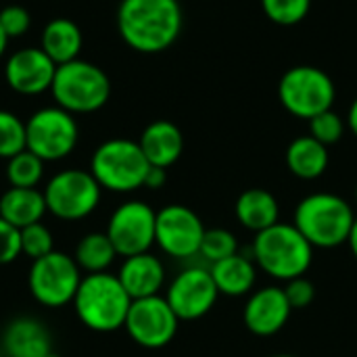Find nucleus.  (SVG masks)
<instances>
[{"mask_svg": "<svg viewBox=\"0 0 357 357\" xmlns=\"http://www.w3.org/2000/svg\"><path fill=\"white\" fill-rule=\"evenodd\" d=\"M56 63L40 48L25 46L4 61V82L21 96H38L50 92Z\"/></svg>", "mask_w": 357, "mask_h": 357, "instance_id": "2eb2a0df", "label": "nucleus"}, {"mask_svg": "<svg viewBox=\"0 0 357 357\" xmlns=\"http://www.w3.org/2000/svg\"><path fill=\"white\" fill-rule=\"evenodd\" d=\"M236 220L251 232H264L278 224L280 207L276 197L266 188H249L245 190L234 205Z\"/></svg>", "mask_w": 357, "mask_h": 357, "instance_id": "412c9836", "label": "nucleus"}, {"mask_svg": "<svg viewBox=\"0 0 357 357\" xmlns=\"http://www.w3.org/2000/svg\"><path fill=\"white\" fill-rule=\"evenodd\" d=\"M27 149L25 121L13 111L0 109V159H10Z\"/></svg>", "mask_w": 357, "mask_h": 357, "instance_id": "bb28decb", "label": "nucleus"}, {"mask_svg": "<svg viewBox=\"0 0 357 357\" xmlns=\"http://www.w3.org/2000/svg\"><path fill=\"white\" fill-rule=\"evenodd\" d=\"M115 21L126 46L140 54H159L180 38L184 15L178 0H121Z\"/></svg>", "mask_w": 357, "mask_h": 357, "instance_id": "f257e3e1", "label": "nucleus"}, {"mask_svg": "<svg viewBox=\"0 0 357 357\" xmlns=\"http://www.w3.org/2000/svg\"><path fill=\"white\" fill-rule=\"evenodd\" d=\"M253 259L268 276L289 282L307 274L314 259V247L293 224L278 222L255 234Z\"/></svg>", "mask_w": 357, "mask_h": 357, "instance_id": "20e7f679", "label": "nucleus"}, {"mask_svg": "<svg viewBox=\"0 0 357 357\" xmlns=\"http://www.w3.org/2000/svg\"><path fill=\"white\" fill-rule=\"evenodd\" d=\"M50 94L54 105L71 115H90L109 102L111 79L98 65L75 59L65 65H56Z\"/></svg>", "mask_w": 357, "mask_h": 357, "instance_id": "39448f33", "label": "nucleus"}, {"mask_svg": "<svg viewBox=\"0 0 357 357\" xmlns=\"http://www.w3.org/2000/svg\"><path fill=\"white\" fill-rule=\"evenodd\" d=\"M270 357H297V356H287V354H280V356H270Z\"/></svg>", "mask_w": 357, "mask_h": 357, "instance_id": "ea45409f", "label": "nucleus"}, {"mask_svg": "<svg viewBox=\"0 0 357 357\" xmlns=\"http://www.w3.org/2000/svg\"><path fill=\"white\" fill-rule=\"evenodd\" d=\"M347 126H349V130H351V132L357 136V96H356V100L351 102V107H349V113H347Z\"/></svg>", "mask_w": 357, "mask_h": 357, "instance_id": "c9c22d12", "label": "nucleus"}, {"mask_svg": "<svg viewBox=\"0 0 357 357\" xmlns=\"http://www.w3.org/2000/svg\"><path fill=\"white\" fill-rule=\"evenodd\" d=\"M82 278V270L73 255L52 251L31 261L27 284L38 303L46 307H63L73 301Z\"/></svg>", "mask_w": 357, "mask_h": 357, "instance_id": "9d476101", "label": "nucleus"}, {"mask_svg": "<svg viewBox=\"0 0 357 357\" xmlns=\"http://www.w3.org/2000/svg\"><path fill=\"white\" fill-rule=\"evenodd\" d=\"M287 295V301L293 310H305L314 303L316 299V287L312 280H307L305 276L293 278L287 282V287L282 289Z\"/></svg>", "mask_w": 357, "mask_h": 357, "instance_id": "473e14b6", "label": "nucleus"}, {"mask_svg": "<svg viewBox=\"0 0 357 357\" xmlns=\"http://www.w3.org/2000/svg\"><path fill=\"white\" fill-rule=\"evenodd\" d=\"M220 297V291L213 282V276L205 268H188L182 270L172 284L167 287L165 299L174 314L182 320H199L207 316L215 301Z\"/></svg>", "mask_w": 357, "mask_h": 357, "instance_id": "4468645a", "label": "nucleus"}, {"mask_svg": "<svg viewBox=\"0 0 357 357\" xmlns=\"http://www.w3.org/2000/svg\"><path fill=\"white\" fill-rule=\"evenodd\" d=\"M291 312L293 307L289 305L284 291L278 287H266L249 297L243 320L255 337H272L287 326Z\"/></svg>", "mask_w": 357, "mask_h": 357, "instance_id": "dca6fc26", "label": "nucleus"}, {"mask_svg": "<svg viewBox=\"0 0 357 357\" xmlns=\"http://www.w3.org/2000/svg\"><path fill=\"white\" fill-rule=\"evenodd\" d=\"M151 163L140 144L128 138H111L96 146L90 157V174L102 190L134 192L144 186Z\"/></svg>", "mask_w": 357, "mask_h": 357, "instance_id": "423d86ee", "label": "nucleus"}, {"mask_svg": "<svg viewBox=\"0 0 357 357\" xmlns=\"http://www.w3.org/2000/svg\"><path fill=\"white\" fill-rule=\"evenodd\" d=\"M84 46V33L79 25L67 17L50 19L40 33V48L56 63L65 65L79 59Z\"/></svg>", "mask_w": 357, "mask_h": 357, "instance_id": "aec40b11", "label": "nucleus"}, {"mask_svg": "<svg viewBox=\"0 0 357 357\" xmlns=\"http://www.w3.org/2000/svg\"><path fill=\"white\" fill-rule=\"evenodd\" d=\"M211 276L220 295L243 297L249 295L257 280V266L253 259L236 253L218 264H211Z\"/></svg>", "mask_w": 357, "mask_h": 357, "instance_id": "5701e85b", "label": "nucleus"}, {"mask_svg": "<svg viewBox=\"0 0 357 357\" xmlns=\"http://www.w3.org/2000/svg\"><path fill=\"white\" fill-rule=\"evenodd\" d=\"M287 167L301 180H316L328 167V146L312 136H299L287 149Z\"/></svg>", "mask_w": 357, "mask_h": 357, "instance_id": "b1692460", "label": "nucleus"}, {"mask_svg": "<svg viewBox=\"0 0 357 357\" xmlns=\"http://www.w3.org/2000/svg\"><path fill=\"white\" fill-rule=\"evenodd\" d=\"M356 203H357V186H356Z\"/></svg>", "mask_w": 357, "mask_h": 357, "instance_id": "a19ab883", "label": "nucleus"}, {"mask_svg": "<svg viewBox=\"0 0 357 357\" xmlns=\"http://www.w3.org/2000/svg\"><path fill=\"white\" fill-rule=\"evenodd\" d=\"M347 245H349V249H351L354 257L357 259V215H356V222H354V228H351V234H349Z\"/></svg>", "mask_w": 357, "mask_h": 357, "instance_id": "e433bc0d", "label": "nucleus"}, {"mask_svg": "<svg viewBox=\"0 0 357 357\" xmlns=\"http://www.w3.org/2000/svg\"><path fill=\"white\" fill-rule=\"evenodd\" d=\"M77 320L94 333H115L123 328L132 297L121 287L117 274H86L73 297Z\"/></svg>", "mask_w": 357, "mask_h": 357, "instance_id": "f03ea898", "label": "nucleus"}, {"mask_svg": "<svg viewBox=\"0 0 357 357\" xmlns=\"http://www.w3.org/2000/svg\"><path fill=\"white\" fill-rule=\"evenodd\" d=\"M337 96L335 82L331 75L316 65H295L278 82V98L282 107L299 117L312 119L333 109Z\"/></svg>", "mask_w": 357, "mask_h": 357, "instance_id": "0eeeda50", "label": "nucleus"}, {"mask_svg": "<svg viewBox=\"0 0 357 357\" xmlns=\"http://www.w3.org/2000/svg\"><path fill=\"white\" fill-rule=\"evenodd\" d=\"M157 211L144 201L121 203L107 222V236L119 257H132L151 251L155 245Z\"/></svg>", "mask_w": 357, "mask_h": 357, "instance_id": "9b49d317", "label": "nucleus"}, {"mask_svg": "<svg viewBox=\"0 0 357 357\" xmlns=\"http://www.w3.org/2000/svg\"><path fill=\"white\" fill-rule=\"evenodd\" d=\"M138 144L151 165L167 169L182 157L184 136L176 123L167 119H157L142 130Z\"/></svg>", "mask_w": 357, "mask_h": 357, "instance_id": "6ab92c4d", "label": "nucleus"}, {"mask_svg": "<svg viewBox=\"0 0 357 357\" xmlns=\"http://www.w3.org/2000/svg\"><path fill=\"white\" fill-rule=\"evenodd\" d=\"M19 234H21V255H27L31 261L54 251L52 232L42 222L21 228Z\"/></svg>", "mask_w": 357, "mask_h": 357, "instance_id": "c756f323", "label": "nucleus"}, {"mask_svg": "<svg viewBox=\"0 0 357 357\" xmlns=\"http://www.w3.org/2000/svg\"><path fill=\"white\" fill-rule=\"evenodd\" d=\"M117 257V251L113 243L109 241L107 232H90L79 238L75 245L73 259L79 266L82 272L86 274H98V272H109Z\"/></svg>", "mask_w": 357, "mask_h": 357, "instance_id": "393cba45", "label": "nucleus"}, {"mask_svg": "<svg viewBox=\"0 0 357 357\" xmlns=\"http://www.w3.org/2000/svg\"><path fill=\"white\" fill-rule=\"evenodd\" d=\"M117 278L121 287L126 289V293L132 297V301L155 297L163 289L165 268L157 255L146 251V253H138L132 257H123Z\"/></svg>", "mask_w": 357, "mask_h": 357, "instance_id": "f3484780", "label": "nucleus"}, {"mask_svg": "<svg viewBox=\"0 0 357 357\" xmlns=\"http://www.w3.org/2000/svg\"><path fill=\"white\" fill-rule=\"evenodd\" d=\"M205 226L201 218L186 205H165L157 211L155 224V245L176 259H188L199 255L205 236Z\"/></svg>", "mask_w": 357, "mask_h": 357, "instance_id": "ddd939ff", "label": "nucleus"}, {"mask_svg": "<svg viewBox=\"0 0 357 357\" xmlns=\"http://www.w3.org/2000/svg\"><path fill=\"white\" fill-rule=\"evenodd\" d=\"M6 357H8V356H6Z\"/></svg>", "mask_w": 357, "mask_h": 357, "instance_id": "79ce46f5", "label": "nucleus"}, {"mask_svg": "<svg viewBox=\"0 0 357 357\" xmlns=\"http://www.w3.org/2000/svg\"><path fill=\"white\" fill-rule=\"evenodd\" d=\"M44 161L31 151H21L6 161V180L15 188H36L44 178Z\"/></svg>", "mask_w": 357, "mask_h": 357, "instance_id": "a878e982", "label": "nucleus"}, {"mask_svg": "<svg viewBox=\"0 0 357 357\" xmlns=\"http://www.w3.org/2000/svg\"><path fill=\"white\" fill-rule=\"evenodd\" d=\"M2 347L8 357H46L52 351V339L38 318L21 316L6 326Z\"/></svg>", "mask_w": 357, "mask_h": 357, "instance_id": "a211bd4d", "label": "nucleus"}, {"mask_svg": "<svg viewBox=\"0 0 357 357\" xmlns=\"http://www.w3.org/2000/svg\"><path fill=\"white\" fill-rule=\"evenodd\" d=\"M46 209L63 222H77L88 218L100 205L102 188L90 174V169H61L42 190Z\"/></svg>", "mask_w": 357, "mask_h": 357, "instance_id": "6e6552de", "label": "nucleus"}, {"mask_svg": "<svg viewBox=\"0 0 357 357\" xmlns=\"http://www.w3.org/2000/svg\"><path fill=\"white\" fill-rule=\"evenodd\" d=\"M0 25H2L4 33L8 36V40L21 38L31 27V15L21 4H8V6L0 8Z\"/></svg>", "mask_w": 357, "mask_h": 357, "instance_id": "2f4dec72", "label": "nucleus"}, {"mask_svg": "<svg viewBox=\"0 0 357 357\" xmlns=\"http://www.w3.org/2000/svg\"><path fill=\"white\" fill-rule=\"evenodd\" d=\"M354 222L356 211L345 199L333 192H316L297 205L293 226L314 249H337L349 241Z\"/></svg>", "mask_w": 357, "mask_h": 357, "instance_id": "7ed1b4c3", "label": "nucleus"}, {"mask_svg": "<svg viewBox=\"0 0 357 357\" xmlns=\"http://www.w3.org/2000/svg\"><path fill=\"white\" fill-rule=\"evenodd\" d=\"M46 357H61V356H59V354H54V351H50Z\"/></svg>", "mask_w": 357, "mask_h": 357, "instance_id": "58836bf2", "label": "nucleus"}, {"mask_svg": "<svg viewBox=\"0 0 357 357\" xmlns=\"http://www.w3.org/2000/svg\"><path fill=\"white\" fill-rule=\"evenodd\" d=\"M8 36L4 33V29H2V25H0V61H2V56L6 54V48H8Z\"/></svg>", "mask_w": 357, "mask_h": 357, "instance_id": "4c0bfd02", "label": "nucleus"}, {"mask_svg": "<svg viewBox=\"0 0 357 357\" xmlns=\"http://www.w3.org/2000/svg\"><path fill=\"white\" fill-rule=\"evenodd\" d=\"M180 318L161 295L134 299L126 318V333L144 349H161L169 345L178 333Z\"/></svg>", "mask_w": 357, "mask_h": 357, "instance_id": "f8f14e48", "label": "nucleus"}, {"mask_svg": "<svg viewBox=\"0 0 357 357\" xmlns=\"http://www.w3.org/2000/svg\"><path fill=\"white\" fill-rule=\"evenodd\" d=\"M261 8L278 25H297L310 15L312 0H261Z\"/></svg>", "mask_w": 357, "mask_h": 357, "instance_id": "c85d7f7f", "label": "nucleus"}, {"mask_svg": "<svg viewBox=\"0 0 357 357\" xmlns=\"http://www.w3.org/2000/svg\"><path fill=\"white\" fill-rule=\"evenodd\" d=\"M345 134V121L331 109L310 119V136L324 146L337 144Z\"/></svg>", "mask_w": 357, "mask_h": 357, "instance_id": "7c9ffc66", "label": "nucleus"}, {"mask_svg": "<svg viewBox=\"0 0 357 357\" xmlns=\"http://www.w3.org/2000/svg\"><path fill=\"white\" fill-rule=\"evenodd\" d=\"M207 261L218 264L226 257H232L238 253V241L236 236L226 230V228H211L205 230L203 243H201V251H199Z\"/></svg>", "mask_w": 357, "mask_h": 357, "instance_id": "cd10ccee", "label": "nucleus"}, {"mask_svg": "<svg viewBox=\"0 0 357 357\" xmlns=\"http://www.w3.org/2000/svg\"><path fill=\"white\" fill-rule=\"evenodd\" d=\"M21 255V234L19 228L0 218V266L13 264Z\"/></svg>", "mask_w": 357, "mask_h": 357, "instance_id": "72a5a7b5", "label": "nucleus"}, {"mask_svg": "<svg viewBox=\"0 0 357 357\" xmlns=\"http://www.w3.org/2000/svg\"><path fill=\"white\" fill-rule=\"evenodd\" d=\"M165 182H167V169L151 165V169H149V174H146V180H144V188L157 190V188H161Z\"/></svg>", "mask_w": 357, "mask_h": 357, "instance_id": "f704fd0d", "label": "nucleus"}, {"mask_svg": "<svg viewBox=\"0 0 357 357\" xmlns=\"http://www.w3.org/2000/svg\"><path fill=\"white\" fill-rule=\"evenodd\" d=\"M27 151L38 155L44 163L69 157L79 140V126L75 115L50 105L33 111L25 121Z\"/></svg>", "mask_w": 357, "mask_h": 357, "instance_id": "1a4fd4ad", "label": "nucleus"}, {"mask_svg": "<svg viewBox=\"0 0 357 357\" xmlns=\"http://www.w3.org/2000/svg\"><path fill=\"white\" fill-rule=\"evenodd\" d=\"M46 211L48 209H46L44 192L38 188L8 186V190L0 197V218H4L8 224H13L19 230L42 222Z\"/></svg>", "mask_w": 357, "mask_h": 357, "instance_id": "4be33fe9", "label": "nucleus"}]
</instances>
